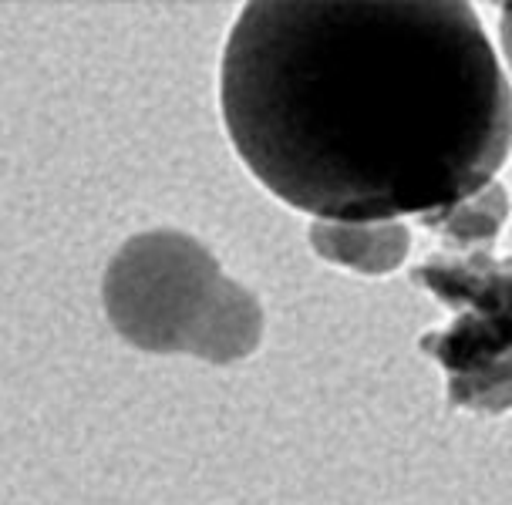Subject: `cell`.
<instances>
[{
    "label": "cell",
    "mask_w": 512,
    "mask_h": 505,
    "mask_svg": "<svg viewBox=\"0 0 512 505\" xmlns=\"http://www.w3.org/2000/svg\"><path fill=\"white\" fill-rule=\"evenodd\" d=\"M499 44H502V58H506L509 71H512V4H502V17H499Z\"/></svg>",
    "instance_id": "obj_6"
},
{
    "label": "cell",
    "mask_w": 512,
    "mask_h": 505,
    "mask_svg": "<svg viewBox=\"0 0 512 505\" xmlns=\"http://www.w3.org/2000/svg\"><path fill=\"white\" fill-rule=\"evenodd\" d=\"M108 320L152 354L243 361L263 341V307L219 270L216 256L176 229L132 236L105 273Z\"/></svg>",
    "instance_id": "obj_2"
},
{
    "label": "cell",
    "mask_w": 512,
    "mask_h": 505,
    "mask_svg": "<svg viewBox=\"0 0 512 505\" xmlns=\"http://www.w3.org/2000/svg\"><path fill=\"white\" fill-rule=\"evenodd\" d=\"M509 219V192L502 182H492L472 199L445 209L438 216L418 219L425 229H432L445 240L448 250H492L496 236Z\"/></svg>",
    "instance_id": "obj_5"
},
{
    "label": "cell",
    "mask_w": 512,
    "mask_h": 505,
    "mask_svg": "<svg viewBox=\"0 0 512 505\" xmlns=\"http://www.w3.org/2000/svg\"><path fill=\"white\" fill-rule=\"evenodd\" d=\"M219 105L246 169L331 223L438 216L496 182L512 88L462 0H256Z\"/></svg>",
    "instance_id": "obj_1"
},
{
    "label": "cell",
    "mask_w": 512,
    "mask_h": 505,
    "mask_svg": "<svg viewBox=\"0 0 512 505\" xmlns=\"http://www.w3.org/2000/svg\"><path fill=\"white\" fill-rule=\"evenodd\" d=\"M411 280L452 310V324L418 344L445 371L448 401L479 415L512 411V256L442 246Z\"/></svg>",
    "instance_id": "obj_3"
},
{
    "label": "cell",
    "mask_w": 512,
    "mask_h": 505,
    "mask_svg": "<svg viewBox=\"0 0 512 505\" xmlns=\"http://www.w3.org/2000/svg\"><path fill=\"white\" fill-rule=\"evenodd\" d=\"M310 246L320 260L364 273V277H388L405 266L411 253V229L401 219L391 223H331L317 219L310 226Z\"/></svg>",
    "instance_id": "obj_4"
}]
</instances>
